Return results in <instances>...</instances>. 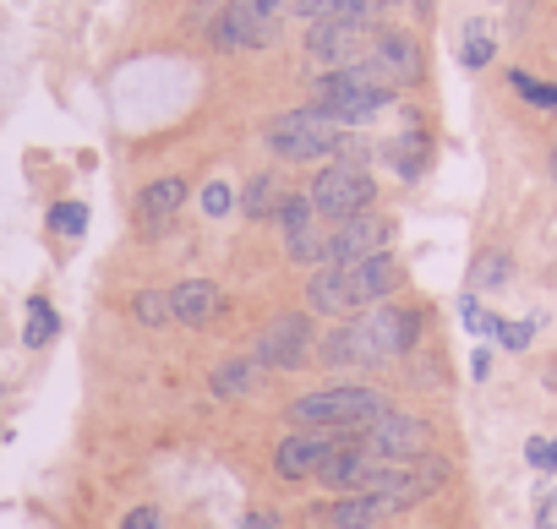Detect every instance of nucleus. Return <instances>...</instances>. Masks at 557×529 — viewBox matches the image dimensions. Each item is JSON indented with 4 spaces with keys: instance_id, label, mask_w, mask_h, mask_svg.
<instances>
[{
    "instance_id": "37",
    "label": "nucleus",
    "mask_w": 557,
    "mask_h": 529,
    "mask_svg": "<svg viewBox=\"0 0 557 529\" xmlns=\"http://www.w3.org/2000/svg\"><path fill=\"white\" fill-rule=\"evenodd\" d=\"M240 529H278V513H251Z\"/></svg>"
},
{
    "instance_id": "13",
    "label": "nucleus",
    "mask_w": 557,
    "mask_h": 529,
    "mask_svg": "<svg viewBox=\"0 0 557 529\" xmlns=\"http://www.w3.org/2000/svg\"><path fill=\"white\" fill-rule=\"evenodd\" d=\"M372 61L388 72V83H394V88H416V83H421V72H426L421 45H416L410 34H399V28H377V39H372Z\"/></svg>"
},
{
    "instance_id": "6",
    "label": "nucleus",
    "mask_w": 557,
    "mask_h": 529,
    "mask_svg": "<svg viewBox=\"0 0 557 529\" xmlns=\"http://www.w3.org/2000/svg\"><path fill=\"white\" fill-rule=\"evenodd\" d=\"M350 339H356V366H383V361H394L416 344V317L399 312L394 301H383V306H367V317L350 323Z\"/></svg>"
},
{
    "instance_id": "10",
    "label": "nucleus",
    "mask_w": 557,
    "mask_h": 529,
    "mask_svg": "<svg viewBox=\"0 0 557 529\" xmlns=\"http://www.w3.org/2000/svg\"><path fill=\"white\" fill-rule=\"evenodd\" d=\"M361 442H367V453H377V458H388V464H405V458H426L432 426L416 420V415L388 410V415H377L372 426H361Z\"/></svg>"
},
{
    "instance_id": "18",
    "label": "nucleus",
    "mask_w": 557,
    "mask_h": 529,
    "mask_svg": "<svg viewBox=\"0 0 557 529\" xmlns=\"http://www.w3.org/2000/svg\"><path fill=\"white\" fill-rule=\"evenodd\" d=\"M307 301H312V312H323V317L356 312V306H350V285H345V268H339V262H323V268L312 274Z\"/></svg>"
},
{
    "instance_id": "8",
    "label": "nucleus",
    "mask_w": 557,
    "mask_h": 529,
    "mask_svg": "<svg viewBox=\"0 0 557 529\" xmlns=\"http://www.w3.org/2000/svg\"><path fill=\"white\" fill-rule=\"evenodd\" d=\"M251 361L268 366V371H296V366H307V361H312V323H307L301 312L273 317V323L262 328Z\"/></svg>"
},
{
    "instance_id": "24",
    "label": "nucleus",
    "mask_w": 557,
    "mask_h": 529,
    "mask_svg": "<svg viewBox=\"0 0 557 529\" xmlns=\"http://www.w3.org/2000/svg\"><path fill=\"white\" fill-rule=\"evenodd\" d=\"M508 274H513V262H508V251H481V256H475V268H470V285L492 290V285H503Z\"/></svg>"
},
{
    "instance_id": "38",
    "label": "nucleus",
    "mask_w": 557,
    "mask_h": 529,
    "mask_svg": "<svg viewBox=\"0 0 557 529\" xmlns=\"http://www.w3.org/2000/svg\"><path fill=\"white\" fill-rule=\"evenodd\" d=\"M394 7H405V12H416V17H426V12H432V0H394Z\"/></svg>"
},
{
    "instance_id": "25",
    "label": "nucleus",
    "mask_w": 557,
    "mask_h": 529,
    "mask_svg": "<svg viewBox=\"0 0 557 529\" xmlns=\"http://www.w3.org/2000/svg\"><path fill=\"white\" fill-rule=\"evenodd\" d=\"M459 61H465L470 72H481V66H492V34H486V23H470V28H465V45H459Z\"/></svg>"
},
{
    "instance_id": "36",
    "label": "nucleus",
    "mask_w": 557,
    "mask_h": 529,
    "mask_svg": "<svg viewBox=\"0 0 557 529\" xmlns=\"http://www.w3.org/2000/svg\"><path fill=\"white\" fill-rule=\"evenodd\" d=\"M535 529H557V496H546V502H541V518H535Z\"/></svg>"
},
{
    "instance_id": "20",
    "label": "nucleus",
    "mask_w": 557,
    "mask_h": 529,
    "mask_svg": "<svg viewBox=\"0 0 557 529\" xmlns=\"http://www.w3.org/2000/svg\"><path fill=\"white\" fill-rule=\"evenodd\" d=\"M257 377H262V366H257L251 355H240V361H224V366L213 371V393H219V399H246V393L257 388Z\"/></svg>"
},
{
    "instance_id": "22",
    "label": "nucleus",
    "mask_w": 557,
    "mask_h": 529,
    "mask_svg": "<svg viewBox=\"0 0 557 529\" xmlns=\"http://www.w3.org/2000/svg\"><path fill=\"white\" fill-rule=\"evenodd\" d=\"M312 218H318V207H312V197H301V191H285V202H278V213H273V224L285 229V235L312 229Z\"/></svg>"
},
{
    "instance_id": "15",
    "label": "nucleus",
    "mask_w": 557,
    "mask_h": 529,
    "mask_svg": "<svg viewBox=\"0 0 557 529\" xmlns=\"http://www.w3.org/2000/svg\"><path fill=\"white\" fill-rule=\"evenodd\" d=\"M219 285H208V279H186V285H175L170 290V312H175V323H186V328H208L213 317H219Z\"/></svg>"
},
{
    "instance_id": "27",
    "label": "nucleus",
    "mask_w": 557,
    "mask_h": 529,
    "mask_svg": "<svg viewBox=\"0 0 557 529\" xmlns=\"http://www.w3.org/2000/svg\"><path fill=\"white\" fill-rule=\"evenodd\" d=\"M285 251L296 262H329V235L323 229H301V235H285Z\"/></svg>"
},
{
    "instance_id": "30",
    "label": "nucleus",
    "mask_w": 557,
    "mask_h": 529,
    "mask_svg": "<svg viewBox=\"0 0 557 529\" xmlns=\"http://www.w3.org/2000/svg\"><path fill=\"white\" fill-rule=\"evenodd\" d=\"M50 229L83 235V229H88V207H83V202H55V207H50Z\"/></svg>"
},
{
    "instance_id": "4",
    "label": "nucleus",
    "mask_w": 557,
    "mask_h": 529,
    "mask_svg": "<svg viewBox=\"0 0 557 529\" xmlns=\"http://www.w3.org/2000/svg\"><path fill=\"white\" fill-rule=\"evenodd\" d=\"M388 415V399L372 388H323L290 404V426H372Z\"/></svg>"
},
{
    "instance_id": "3",
    "label": "nucleus",
    "mask_w": 557,
    "mask_h": 529,
    "mask_svg": "<svg viewBox=\"0 0 557 529\" xmlns=\"http://www.w3.org/2000/svg\"><path fill=\"white\" fill-rule=\"evenodd\" d=\"M285 12H290L285 0H224L219 17H213V28H208V39H213V50H224V55H235V50H262V45H273Z\"/></svg>"
},
{
    "instance_id": "35",
    "label": "nucleus",
    "mask_w": 557,
    "mask_h": 529,
    "mask_svg": "<svg viewBox=\"0 0 557 529\" xmlns=\"http://www.w3.org/2000/svg\"><path fill=\"white\" fill-rule=\"evenodd\" d=\"M164 518H159V507H132L126 518H121V529H159Z\"/></svg>"
},
{
    "instance_id": "1",
    "label": "nucleus",
    "mask_w": 557,
    "mask_h": 529,
    "mask_svg": "<svg viewBox=\"0 0 557 529\" xmlns=\"http://www.w3.org/2000/svg\"><path fill=\"white\" fill-rule=\"evenodd\" d=\"M388 104H394V83H388V72L372 55L345 66V72H323V83H318V110L334 115L345 131L377 121Z\"/></svg>"
},
{
    "instance_id": "34",
    "label": "nucleus",
    "mask_w": 557,
    "mask_h": 529,
    "mask_svg": "<svg viewBox=\"0 0 557 529\" xmlns=\"http://www.w3.org/2000/svg\"><path fill=\"white\" fill-rule=\"evenodd\" d=\"M459 317H465V328H470V333H497V317H492V312H481L475 301H465V306H459Z\"/></svg>"
},
{
    "instance_id": "5",
    "label": "nucleus",
    "mask_w": 557,
    "mask_h": 529,
    "mask_svg": "<svg viewBox=\"0 0 557 529\" xmlns=\"http://www.w3.org/2000/svg\"><path fill=\"white\" fill-rule=\"evenodd\" d=\"M399 464H388V458H377V453H367V442H356V448H339L323 469H318V480L334 491V496H388L394 486H399Z\"/></svg>"
},
{
    "instance_id": "9",
    "label": "nucleus",
    "mask_w": 557,
    "mask_h": 529,
    "mask_svg": "<svg viewBox=\"0 0 557 529\" xmlns=\"http://www.w3.org/2000/svg\"><path fill=\"white\" fill-rule=\"evenodd\" d=\"M372 39H377V28H367V23H345V17H329V23H312L307 55H312L318 66H329V72H345V66H356V61L372 55Z\"/></svg>"
},
{
    "instance_id": "31",
    "label": "nucleus",
    "mask_w": 557,
    "mask_h": 529,
    "mask_svg": "<svg viewBox=\"0 0 557 529\" xmlns=\"http://www.w3.org/2000/svg\"><path fill=\"white\" fill-rule=\"evenodd\" d=\"M230 202H235V197H230V186H224V180H208V186H202V213H208V218H224V213H230Z\"/></svg>"
},
{
    "instance_id": "2",
    "label": "nucleus",
    "mask_w": 557,
    "mask_h": 529,
    "mask_svg": "<svg viewBox=\"0 0 557 529\" xmlns=\"http://www.w3.org/2000/svg\"><path fill=\"white\" fill-rule=\"evenodd\" d=\"M345 126L334 115H323L318 104L312 110H290V115H273L262 126V142L273 148V159H290V164H307V159H334L345 153Z\"/></svg>"
},
{
    "instance_id": "7",
    "label": "nucleus",
    "mask_w": 557,
    "mask_h": 529,
    "mask_svg": "<svg viewBox=\"0 0 557 529\" xmlns=\"http://www.w3.org/2000/svg\"><path fill=\"white\" fill-rule=\"evenodd\" d=\"M372 197H377V186H372V175H367L356 159H334V164L312 180V207H318L323 218H334V224L367 213Z\"/></svg>"
},
{
    "instance_id": "32",
    "label": "nucleus",
    "mask_w": 557,
    "mask_h": 529,
    "mask_svg": "<svg viewBox=\"0 0 557 529\" xmlns=\"http://www.w3.org/2000/svg\"><path fill=\"white\" fill-rule=\"evenodd\" d=\"M497 339H503V350H524L535 339V323H497Z\"/></svg>"
},
{
    "instance_id": "21",
    "label": "nucleus",
    "mask_w": 557,
    "mask_h": 529,
    "mask_svg": "<svg viewBox=\"0 0 557 529\" xmlns=\"http://www.w3.org/2000/svg\"><path fill=\"white\" fill-rule=\"evenodd\" d=\"M278 202H285V186H278V175H251V186L240 191L246 218H273Z\"/></svg>"
},
{
    "instance_id": "28",
    "label": "nucleus",
    "mask_w": 557,
    "mask_h": 529,
    "mask_svg": "<svg viewBox=\"0 0 557 529\" xmlns=\"http://www.w3.org/2000/svg\"><path fill=\"white\" fill-rule=\"evenodd\" d=\"M508 83H513V93H519L524 104H535V110H557V88H552V83H541V77H530V72H513Z\"/></svg>"
},
{
    "instance_id": "12",
    "label": "nucleus",
    "mask_w": 557,
    "mask_h": 529,
    "mask_svg": "<svg viewBox=\"0 0 557 529\" xmlns=\"http://www.w3.org/2000/svg\"><path fill=\"white\" fill-rule=\"evenodd\" d=\"M345 285H350V306L367 312V306H383V301L405 285V268H399L388 251H377V256H367V262H350Z\"/></svg>"
},
{
    "instance_id": "33",
    "label": "nucleus",
    "mask_w": 557,
    "mask_h": 529,
    "mask_svg": "<svg viewBox=\"0 0 557 529\" xmlns=\"http://www.w3.org/2000/svg\"><path fill=\"white\" fill-rule=\"evenodd\" d=\"M524 458H530L535 469H557V442H546V437H530V442H524Z\"/></svg>"
},
{
    "instance_id": "17",
    "label": "nucleus",
    "mask_w": 557,
    "mask_h": 529,
    "mask_svg": "<svg viewBox=\"0 0 557 529\" xmlns=\"http://www.w3.org/2000/svg\"><path fill=\"white\" fill-rule=\"evenodd\" d=\"M383 513H394L388 496H334L329 507H318V518L334 529H372Z\"/></svg>"
},
{
    "instance_id": "26",
    "label": "nucleus",
    "mask_w": 557,
    "mask_h": 529,
    "mask_svg": "<svg viewBox=\"0 0 557 529\" xmlns=\"http://www.w3.org/2000/svg\"><path fill=\"white\" fill-rule=\"evenodd\" d=\"M55 333H61V317L50 312V301H28V333H23V339L39 350V344H50Z\"/></svg>"
},
{
    "instance_id": "11",
    "label": "nucleus",
    "mask_w": 557,
    "mask_h": 529,
    "mask_svg": "<svg viewBox=\"0 0 557 529\" xmlns=\"http://www.w3.org/2000/svg\"><path fill=\"white\" fill-rule=\"evenodd\" d=\"M388 235H394V224H388L383 213H356V218H345V224L329 235V262H339V268H350V262H367V256L388 251Z\"/></svg>"
},
{
    "instance_id": "23",
    "label": "nucleus",
    "mask_w": 557,
    "mask_h": 529,
    "mask_svg": "<svg viewBox=\"0 0 557 529\" xmlns=\"http://www.w3.org/2000/svg\"><path fill=\"white\" fill-rule=\"evenodd\" d=\"M132 317H137L143 328H164V323H175V312H170V295H164V290H143V295L132 301Z\"/></svg>"
},
{
    "instance_id": "14",
    "label": "nucleus",
    "mask_w": 557,
    "mask_h": 529,
    "mask_svg": "<svg viewBox=\"0 0 557 529\" xmlns=\"http://www.w3.org/2000/svg\"><path fill=\"white\" fill-rule=\"evenodd\" d=\"M181 202H186V180L181 175H164V180L143 186V197H137V229L143 235H159L181 213Z\"/></svg>"
},
{
    "instance_id": "16",
    "label": "nucleus",
    "mask_w": 557,
    "mask_h": 529,
    "mask_svg": "<svg viewBox=\"0 0 557 529\" xmlns=\"http://www.w3.org/2000/svg\"><path fill=\"white\" fill-rule=\"evenodd\" d=\"M448 475H454V469H448V458H421L416 469H405V475H399V486L388 491V507L399 513V507H410V502H421V496L443 491V486H448Z\"/></svg>"
},
{
    "instance_id": "19",
    "label": "nucleus",
    "mask_w": 557,
    "mask_h": 529,
    "mask_svg": "<svg viewBox=\"0 0 557 529\" xmlns=\"http://www.w3.org/2000/svg\"><path fill=\"white\" fill-rule=\"evenodd\" d=\"M383 159L399 169V180H421V169H426V159H432V142H426V131H405V137H394V142L383 148Z\"/></svg>"
},
{
    "instance_id": "29",
    "label": "nucleus",
    "mask_w": 557,
    "mask_h": 529,
    "mask_svg": "<svg viewBox=\"0 0 557 529\" xmlns=\"http://www.w3.org/2000/svg\"><path fill=\"white\" fill-rule=\"evenodd\" d=\"M318 361H323V366H356V339H350V323H345V328H334V333L323 339Z\"/></svg>"
}]
</instances>
